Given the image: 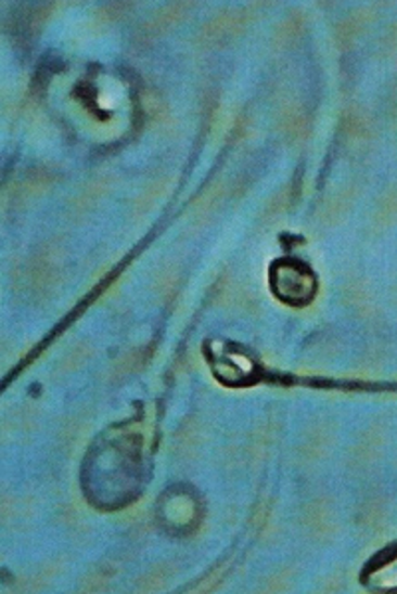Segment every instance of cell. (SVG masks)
<instances>
[{
    "instance_id": "obj_1",
    "label": "cell",
    "mask_w": 397,
    "mask_h": 594,
    "mask_svg": "<svg viewBox=\"0 0 397 594\" xmlns=\"http://www.w3.org/2000/svg\"><path fill=\"white\" fill-rule=\"evenodd\" d=\"M272 287L289 304H304L315 296L316 280L303 263L279 262L272 268Z\"/></svg>"
}]
</instances>
